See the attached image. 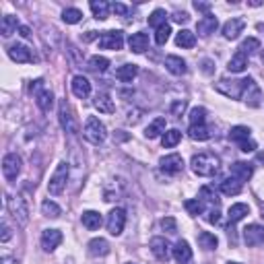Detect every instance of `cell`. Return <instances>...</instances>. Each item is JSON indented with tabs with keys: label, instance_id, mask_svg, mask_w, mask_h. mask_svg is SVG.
Returning a JSON list of instances; mask_svg holds the SVG:
<instances>
[{
	"label": "cell",
	"instance_id": "cell-1",
	"mask_svg": "<svg viewBox=\"0 0 264 264\" xmlns=\"http://www.w3.org/2000/svg\"><path fill=\"white\" fill-rule=\"evenodd\" d=\"M190 165H192V172H194L196 176H200V178H211V176H215V174L219 172L221 161H219V157L213 155V153H200V155H194V157H192Z\"/></svg>",
	"mask_w": 264,
	"mask_h": 264
},
{
	"label": "cell",
	"instance_id": "cell-2",
	"mask_svg": "<svg viewBox=\"0 0 264 264\" xmlns=\"http://www.w3.org/2000/svg\"><path fill=\"white\" fill-rule=\"evenodd\" d=\"M83 137H85L87 143H91V145H101V143L105 141V137H107L105 124H103L99 118H95V116L87 118L85 128H83Z\"/></svg>",
	"mask_w": 264,
	"mask_h": 264
},
{
	"label": "cell",
	"instance_id": "cell-3",
	"mask_svg": "<svg viewBox=\"0 0 264 264\" xmlns=\"http://www.w3.org/2000/svg\"><path fill=\"white\" fill-rule=\"evenodd\" d=\"M7 206L19 225L29 223V206H27V200L23 196H7Z\"/></svg>",
	"mask_w": 264,
	"mask_h": 264
},
{
	"label": "cell",
	"instance_id": "cell-4",
	"mask_svg": "<svg viewBox=\"0 0 264 264\" xmlns=\"http://www.w3.org/2000/svg\"><path fill=\"white\" fill-rule=\"evenodd\" d=\"M66 182H68V163L66 161H60L58 167H56V172L52 174V178L48 182V192L54 194V196L62 194L64 188H66Z\"/></svg>",
	"mask_w": 264,
	"mask_h": 264
},
{
	"label": "cell",
	"instance_id": "cell-5",
	"mask_svg": "<svg viewBox=\"0 0 264 264\" xmlns=\"http://www.w3.org/2000/svg\"><path fill=\"white\" fill-rule=\"evenodd\" d=\"M215 89H217L219 93H223V95L231 97V99H241L243 89H246V79H241V81H229V79H221V81L215 85Z\"/></svg>",
	"mask_w": 264,
	"mask_h": 264
},
{
	"label": "cell",
	"instance_id": "cell-6",
	"mask_svg": "<svg viewBox=\"0 0 264 264\" xmlns=\"http://www.w3.org/2000/svg\"><path fill=\"white\" fill-rule=\"evenodd\" d=\"M21 157L17 155V153H9V155H5V159H3V174H5V178L9 180V182H13V180H17V176L21 174Z\"/></svg>",
	"mask_w": 264,
	"mask_h": 264
},
{
	"label": "cell",
	"instance_id": "cell-7",
	"mask_svg": "<svg viewBox=\"0 0 264 264\" xmlns=\"http://www.w3.org/2000/svg\"><path fill=\"white\" fill-rule=\"evenodd\" d=\"M107 231L111 235H120L124 231V225H126V211L124 209H114L109 215H107Z\"/></svg>",
	"mask_w": 264,
	"mask_h": 264
},
{
	"label": "cell",
	"instance_id": "cell-8",
	"mask_svg": "<svg viewBox=\"0 0 264 264\" xmlns=\"http://www.w3.org/2000/svg\"><path fill=\"white\" fill-rule=\"evenodd\" d=\"M124 35L122 31H103L99 35V48L101 50H122Z\"/></svg>",
	"mask_w": 264,
	"mask_h": 264
},
{
	"label": "cell",
	"instance_id": "cell-9",
	"mask_svg": "<svg viewBox=\"0 0 264 264\" xmlns=\"http://www.w3.org/2000/svg\"><path fill=\"white\" fill-rule=\"evenodd\" d=\"M241 99L250 105V107H258L262 101V91H260V87L254 83V79H246V89H243V95H241Z\"/></svg>",
	"mask_w": 264,
	"mask_h": 264
},
{
	"label": "cell",
	"instance_id": "cell-10",
	"mask_svg": "<svg viewBox=\"0 0 264 264\" xmlns=\"http://www.w3.org/2000/svg\"><path fill=\"white\" fill-rule=\"evenodd\" d=\"M159 165H161V169H163L165 174H169V176H176V174H180V172L184 169V159H182L178 153H172V155H165V157H161Z\"/></svg>",
	"mask_w": 264,
	"mask_h": 264
},
{
	"label": "cell",
	"instance_id": "cell-11",
	"mask_svg": "<svg viewBox=\"0 0 264 264\" xmlns=\"http://www.w3.org/2000/svg\"><path fill=\"white\" fill-rule=\"evenodd\" d=\"M60 124H62V128L68 132V135H77L79 132V124H77L70 107L66 105V101L60 103Z\"/></svg>",
	"mask_w": 264,
	"mask_h": 264
},
{
	"label": "cell",
	"instance_id": "cell-12",
	"mask_svg": "<svg viewBox=\"0 0 264 264\" xmlns=\"http://www.w3.org/2000/svg\"><path fill=\"white\" fill-rule=\"evenodd\" d=\"M9 56H11V60H15V62H19V64H27V62H33V60H35L33 52H31L27 46H21V44L11 46V48H9Z\"/></svg>",
	"mask_w": 264,
	"mask_h": 264
},
{
	"label": "cell",
	"instance_id": "cell-13",
	"mask_svg": "<svg viewBox=\"0 0 264 264\" xmlns=\"http://www.w3.org/2000/svg\"><path fill=\"white\" fill-rule=\"evenodd\" d=\"M243 239L248 246H260L264 241V227L258 223H252L243 229Z\"/></svg>",
	"mask_w": 264,
	"mask_h": 264
},
{
	"label": "cell",
	"instance_id": "cell-14",
	"mask_svg": "<svg viewBox=\"0 0 264 264\" xmlns=\"http://www.w3.org/2000/svg\"><path fill=\"white\" fill-rule=\"evenodd\" d=\"M151 252L155 254L157 260L167 262V258H169V254H172V246H169L167 239H163V237H153V239H151Z\"/></svg>",
	"mask_w": 264,
	"mask_h": 264
},
{
	"label": "cell",
	"instance_id": "cell-15",
	"mask_svg": "<svg viewBox=\"0 0 264 264\" xmlns=\"http://www.w3.org/2000/svg\"><path fill=\"white\" fill-rule=\"evenodd\" d=\"M174 258L178 264H192V248L186 239H180L174 246Z\"/></svg>",
	"mask_w": 264,
	"mask_h": 264
},
{
	"label": "cell",
	"instance_id": "cell-16",
	"mask_svg": "<svg viewBox=\"0 0 264 264\" xmlns=\"http://www.w3.org/2000/svg\"><path fill=\"white\" fill-rule=\"evenodd\" d=\"M60 241H62V233L58 229H46L42 233V248L46 252H54L60 246Z\"/></svg>",
	"mask_w": 264,
	"mask_h": 264
},
{
	"label": "cell",
	"instance_id": "cell-17",
	"mask_svg": "<svg viewBox=\"0 0 264 264\" xmlns=\"http://www.w3.org/2000/svg\"><path fill=\"white\" fill-rule=\"evenodd\" d=\"M70 87H72L74 97H79V99H85V97H89V93H91V83H89V79L83 77V74H77V77L72 79Z\"/></svg>",
	"mask_w": 264,
	"mask_h": 264
},
{
	"label": "cell",
	"instance_id": "cell-18",
	"mask_svg": "<svg viewBox=\"0 0 264 264\" xmlns=\"http://www.w3.org/2000/svg\"><path fill=\"white\" fill-rule=\"evenodd\" d=\"M128 46L135 54H143L147 48H149V35L139 31V33H132L130 40H128Z\"/></svg>",
	"mask_w": 264,
	"mask_h": 264
},
{
	"label": "cell",
	"instance_id": "cell-19",
	"mask_svg": "<svg viewBox=\"0 0 264 264\" xmlns=\"http://www.w3.org/2000/svg\"><path fill=\"white\" fill-rule=\"evenodd\" d=\"M217 27H219V21H217V17H213V15L202 17V19L198 21V25H196V29H198V33H200L202 37H209L211 33H215Z\"/></svg>",
	"mask_w": 264,
	"mask_h": 264
},
{
	"label": "cell",
	"instance_id": "cell-20",
	"mask_svg": "<svg viewBox=\"0 0 264 264\" xmlns=\"http://www.w3.org/2000/svg\"><path fill=\"white\" fill-rule=\"evenodd\" d=\"M243 27H246V23H243L241 19H229V21L223 25V35H225V40H235V37H239V33L243 31Z\"/></svg>",
	"mask_w": 264,
	"mask_h": 264
},
{
	"label": "cell",
	"instance_id": "cell-21",
	"mask_svg": "<svg viewBox=\"0 0 264 264\" xmlns=\"http://www.w3.org/2000/svg\"><path fill=\"white\" fill-rule=\"evenodd\" d=\"M93 105H95L101 114H114V109H116L114 99H111V97H109V93H105V91H101V93H97V95H95Z\"/></svg>",
	"mask_w": 264,
	"mask_h": 264
},
{
	"label": "cell",
	"instance_id": "cell-22",
	"mask_svg": "<svg viewBox=\"0 0 264 264\" xmlns=\"http://www.w3.org/2000/svg\"><path fill=\"white\" fill-rule=\"evenodd\" d=\"M252 174H254V167H252L250 163L237 161V163H233V165H231V176H233V178H237L239 182L250 180V178H252Z\"/></svg>",
	"mask_w": 264,
	"mask_h": 264
},
{
	"label": "cell",
	"instance_id": "cell-23",
	"mask_svg": "<svg viewBox=\"0 0 264 264\" xmlns=\"http://www.w3.org/2000/svg\"><path fill=\"white\" fill-rule=\"evenodd\" d=\"M165 68L172 72V74H176V77H182V74H186V62L180 58V56H167L165 58Z\"/></svg>",
	"mask_w": 264,
	"mask_h": 264
},
{
	"label": "cell",
	"instance_id": "cell-24",
	"mask_svg": "<svg viewBox=\"0 0 264 264\" xmlns=\"http://www.w3.org/2000/svg\"><path fill=\"white\" fill-rule=\"evenodd\" d=\"M19 27L21 25H19L17 17H13V15H5L3 21H0V33H3V37H11Z\"/></svg>",
	"mask_w": 264,
	"mask_h": 264
},
{
	"label": "cell",
	"instance_id": "cell-25",
	"mask_svg": "<svg viewBox=\"0 0 264 264\" xmlns=\"http://www.w3.org/2000/svg\"><path fill=\"white\" fill-rule=\"evenodd\" d=\"M87 248H89V254H91V256H107V254H109V243H107L103 237L91 239V241L87 243Z\"/></svg>",
	"mask_w": 264,
	"mask_h": 264
},
{
	"label": "cell",
	"instance_id": "cell-26",
	"mask_svg": "<svg viewBox=\"0 0 264 264\" xmlns=\"http://www.w3.org/2000/svg\"><path fill=\"white\" fill-rule=\"evenodd\" d=\"M35 103H37V107H40L42 111H50V109L54 107V93H52L50 89L40 91V93L35 95Z\"/></svg>",
	"mask_w": 264,
	"mask_h": 264
},
{
	"label": "cell",
	"instance_id": "cell-27",
	"mask_svg": "<svg viewBox=\"0 0 264 264\" xmlns=\"http://www.w3.org/2000/svg\"><path fill=\"white\" fill-rule=\"evenodd\" d=\"M165 132V118H155L149 126H147V130H145V137L147 139H157V137H161Z\"/></svg>",
	"mask_w": 264,
	"mask_h": 264
},
{
	"label": "cell",
	"instance_id": "cell-28",
	"mask_svg": "<svg viewBox=\"0 0 264 264\" xmlns=\"http://www.w3.org/2000/svg\"><path fill=\"white\" fill-rule=\"evenodd\" d=\"M246 215H250V206L248 204H243V202H237V204H233L231 209H229V223L231 225H235V223H239Z\"/></svg>",
	"mask_w": 264,
	"mask_h": 264
},
{
	"label": "cell",
	"instance_id": "cell-29",
	"mask_svg": "<svg viewBox=\"0 0 264 264\" xmlns=\"http://www.w3.org/2000/svg\"><path fill=\"white\" fill-rule=\"evenodd\" d=\"M139 74V66L137 64H122L118 70H116V77L122 81V83H130Z\"/></svg>",
	"mask_w": 264,
	"mask_h": 264
},
{
	"label": "cell",
	"instance_id": "cell-30",
	"mask_svg": "<svg viewBox=\"0 0 264 264\" xmlns=\"http://www.w3.org/2000/svg\"><path fill=\"white\" fill-rule=\"evenodd\" d=\"M221 192L227 194V196H235V194L241 192V182L231 176V178H227V180L221 182Z\"/></svg>",
	"mask_w": 264,
	"mask_h": 264
},
{
	"label": "cell",
	"instance_id": "cell-31",
	"mask_svg": "<svg viewBox=\"0 0 264 264\" xmlns=\"http://www.w3.org/2000/svg\"><path fill=\"white\" fill-rule=\"evenodd\" d=\"M83 225H85L87 229H91V231L99 229V227H101V215H99L97 211H85V213H83Z\"/></svg>",
	"mask_w": 264,
	"mask_h": 264
},
{
	"label": "cell",
	"instance_id": "cell-32",
	"mask_svg": "<svg viewBox=\"0 0 264 264\" xmlns=\"http://www.w3.org/2000/svg\"><path fill=\"white\" fill-rule=\"evenodd\" d=\"M109 9H111V7L105 3V0H93V3H91V11H93L95 19H99V21H105V19H107Z\"/></svg>",
	"mask_w": 264,
	"mask_h": 264
},
{
	"label": "cell",
	"instance_id": "cell-33",
	"mask_svg": "<svg viewBox=\"0 0 264 264\" xmlns=\"http://www.w3.org/2000/svg\"><path fill=\"white\" fill-rule=\"evenodd\" d=\"M188 135H190V139H194V141H206V139H211V128H209L206 124L190 126Z\"/></svg>",
	"mask_w": 264,
	"mask_h": 264
},
{
	"label": "cell",
	"instance_id": "cell-34",
	"mask_svg": "<svg viewBox=\"0 0 264 264\" xmlns=\"http://www.w3.org/2000/svg\"><path fill=\"white\" fill-rule=\"evenodd\" d=\"M176 44L180 46V48H194L196 46V37H194V33L192 31H188V29H182L178 35H176Z\"/></svg>",
	"mask_w": 264,
	"mask_h": 264
},
{
	"label": "cell",
	"instance_id": "cell-35",
	"mask_svg": "<svg viewBox=\"0 0 264 264\" xmlns=\"http://www.w3.org/2000/svg\"><path fill=\"white\" fill-rule=\"evenodd\" d=\"M227 68H229V72H243V70L248 68V58H246L241 52H237V54L229 60Z\"/></svg>",
	"mask_w": 264,
	"mask_h": 264
},
{
	"label": "cell",
	"instance_id": "cell-36",
	"mask_svg": "<svg viewBox=\"0 0 264 264\" xmlns=\"http://www.w3.org/2000/svg\"><path fill=\"white\" fill-rule=\"evenodd\" d=\"M180 141H182V132H180V130H176V128H172V130H167L165 135H163L161 145H163L165 149H172V147H176Z\"/></svg>",
	"mask_w": 264,
	"mask_h": 264
},
{
	"label": "cell",
	"instance_id": "cell-37",
	"mask_svg": "<svg viewBox=\"0 0 264 264\" xmlns=\"http://www.w3.org/2000/svg\"><path fill=\"white\" fill-rule=\"evenodd\" d=\"M229 139L235 141L237 145L243 143V141H248L250 139V128L248 126H233L231 132H229Z\"/></svg>",
	"mask_w": 264,
	"mask_h": 264
},
{
	"label": "cell",
	"instance_id": "cell-38",
	"mask_svg": "<svg viewBox=\"0 0 264 264\" xmlns=\"http://www.w3.org/2000/svg\"><path fill=\"white\" fill-rule=\"evenodd\" d=\"M198 243H200V248H204V250H217V246H219V239H217L213 233H209V231H202V233L198 235Z\"/></svg>",
	"mask_w": 264,
	"mask_h": 264
},
{
	"label": "cell",
	"instance_id": "cell-39",
	"mask_svg": "<svg viewBox=\"0 0 264 264\" xmlns=\"http://www.w3.org/2000/svg\"><path fill=\"white\" fill-rule=\"evenodd\" d=\"M258 50H260V42H258L256 37H248V40H243V42H241V46H239V52H241L243 56L256 54Z\"/></svg>",
	"mask_w": 264,
	"mask_h": 264
},
{
	"label": "cell",
	"instance_id": "cell-40",
	"mask_svg": "<svg viewBox=\"0 0 264 264\" xmlns=\"http://www.w3.org/2000/svg\"><path fill=\"white\" fill-rule=\"evenodd\" d=\"M42 213H44L46 217H50V219H58V217L62 215V209H60L56 202H52V200H44V202H42Z\"/></svg>",
	"mask_w": 264,
	"mask_h": 264
},
{
	"label": "cell",
	"instance_id": "cell-41",
	"mask_svg": "<svg viewBox=\"0 0 264 264\" xmlns=\"http://www.w3.org/2000/svg\"><path fill=\"white\" fill-rule=\"evenodd\" d=\"M107 66H109V60L103 56H91L89 58V68L95 72H103V70H107Z\"/></svg>",
	"mask_w": 264,
	"mask_h": 264
},
{
	"label": "cell",
	"instance_id": "cell-42",
	"mask_svg": "<svg viewBox=\"0 0 264 264\" xmlns=\"http://www.w3.org/2000/svg\"><path fill=\"white\" fill-rule=\"evenodd\" d=\"M184 206H186V211L190 213V215H202V211H204V202L200 200V198H190V200H186L184 202Z\"/></svg>",
	"mask_w": 264,
	"mask_h": 264
},
{
	"label": "cell",
	"instance_id": "cell-43",
	"mask_svg": "<svg viewBox=\"0 0 264 264\" xmlns=\"http://www.w3.org/2000/svg\"><path fill=\"white\" fill-rule=\"evenodd\" d=\"M81 19H83V13H81L79 9H66V11L62 13V21L68 23V25H74V23H79Z\"/></svg>",
	"mask_w": 264,
	"mask_h": 264
},
{
	"label": "cell",
	"instance_id": "cell-44",
	"mask_svg": "<svg viewBox=\"0 0 264 264\" xmlns=\"http://www.w3.org/2000/svg\"><path fill=\"white\" fill-rule=\"evenodd\" d=\"M165 19H167L165 11H163V9H157V11H153V13H151V17H149V25L159 29L161 25H165Z\"/></svg>",
	"mask_w": 264,
	"mask_h": 264
},
{
	"label": "cell",
	"instance_id": "cell-45",
	"mask_svg": "<svg viewBox=\"0 0 264 264\" xmlns=\"http://www.w3.org/2000/svg\"><path fill=\"white\" fill-rule=\"evenodd\" d=\"M204 118H206V109H204V107H194V109L190 111V126L204 124Z\"/></svg>",
	"mask_w": 264,
	"mask_h": 264
},
{
	"label": "cell",
	"instance_id": "cell-46",
	"mask_svg": "<svg viewBox=\"0 0 264 264\" xmlns=\"http://www.w3.org/2000/svg\"><path fill=\"white\" fill-rule=\"evenodd\" d=\"M169 33H172V27L165 23V25H161L159 29H157V33H155V42L159 44V46H163L167 40H169Z\"/></svg>",
	"mask_w": 264,
	"mask_h": 264
},
{
	"label": "cell",
	"instance_id": "cell-47",
	"mask_svg": "<svg viewBox=\"0 0 264 264\" xmlns=\"http://www.w3.org/2000/svg\"><path fill=\"white\" fill-rule=\"evenodd\" d=\"M161 229H163V231H167V233H176V231H178V223H176V219H174V217H165V219H161Z\"/></svg>",
	"mask_w": 264,
	"mask_h": 264
},
{
	"label": "cell",
	"instance_id": "cell-48",
	"mask_svg": "<svg viewBox=\"0 0 264 264\" xmlns=\"http://www.w3.org/2000/svg\"><path fill=\"white\" fill-rule=\"evenodd\" d=\"M200 194L204 196V200H209L213 206H219V198H217V194H213V190L211 188H202L200 190Z\"/></svg>",
	"mask_w": 264,
	"mask_h": 264
},
{
	"label": "cell",
	"instance_id": "cell-49",
	"mask_svg": "<svg viewBox=\"0 0 264 264\" xmlns=\"http://www.w3.org/2000/svg\"><path fill=\"white\" fill-rule=\"evenodd\" d=\"M184 109H186V101H176L174 105H172V116H176V118H180L182 114H184Z\"/></svg>",
	"mask_w": 264,
	"mask_h": 264
},
{
	"label": "cell",
	"instance_id": "cell-50",
	"mask_svg": "<svg viewBox=\"0 0 264 264\" xmlns=\"http://www.w3.org/2000/svg\"><path fill=\"white\" fill-rule=\"evenodd\" d=\"M239 149H241L243 153H252V151H256V143H254L252 139H248V141L239 143Z\"/></svg>",
	"mask_w": 264,
	"mask_h": 264
},
{
	"label": "cell",
	"instance_id": "cell-51",
	"mask_svg": "<svg viewBox=\"0 0 264 264\" xmlns=\"http://www.w3.org/2000/svg\"><path fill=\"white\" fill-rule=\"evenodd\" d=\"M219 219H221L219 206H213V209L209 211V217H206V221H209V223H219Z\"/></svg>",
	"mask_w": 264,
	"mask_h": 264
},
{
	"label": "cell",
	"instance_id": "cell-52",
	"mask_svg": "<svg viewBox=\"0 0 264 264\" xmlns=\"http://www.w3.org/2000/svg\"><path fill=\"white\" fill-rule=\"evenodd\" d=\"M194 9L200 11V13H204V17L211 15V5L209 3H194Z\"/></svg>",
	"mask_w": 264,
	"mask_h": 264
},
{
	"label": "cell",
	"instance_id": "cell-53",
	"mask_svg": "<svg viewBox=\"0 0 264 264\" xmlns=\"http://www.w3.org/2000/svg\"><path fill=\"white\" fill-rule=\"evenodd\" d=\"M174 21H178V23H188V21H190V17H188V13L178 11V13H174Z\"/></svg>",
	"mask_w": 264,
	"mask_h": 264
},
{
	"label": "cell",
	"instance_id": "cell-54",
	"mask_svg": "<svg viewBox=\"0 0 264 264\" xmlns=\"http://www.w3.org/2000/svg\"><path fill=\"white\" fill-rule=\"evenodd\" d=\"M29 91H31V93H35V95H37L40 91H44V81H42V79L33 81V83H31V87H29Z\"/></svg>",
	"mask_w": 264,
	"mask_h": 264
},
{
	"label": "cell",
	"instance_id": "cell-55",
	"mask_svg": "<svg viewBox=\"0 0 264 264\" xmlns=\"http://www.w3.org/2000/svg\"><path fill=\"white\" fill-rule=\"evenodd\" d=\"M111 11H114L116 15H122V17H124V15H128V9H126L124 5H120V3H116V5H111Z\"/></svg>",
	"mask_w": 264,
	"mask_h": 264
},
{
	"label": "cell",
	"instance_id": "cell-56",
	"mask_svg": "<svg viewBox=\"0 0 264 264\" xmlns=\"http://www.w3.org/2000/svg\"><path fill=\"white\" fill-rule=\"evenodd\" d=\"M0 239H3L5 243L11 239V227H9L7 223H3V235H0Z\"/></svg>",
	"mask_w": 264,
	"mask_h": 264
},
{
	"label": "cell",
	"instance_id": "cell-57",
	"mask_svg": "<svg viewBox=\"0 0 264 264\" xmlns=\"http://www.w3.org/2000/svg\"><path fill=\"white\" fill-rule=\"evenodd\" d=\"M202 72H206V74L213 72V62L211 60H202Z\"/></svg>",
	"mask_w": 264,
	"mask_h": 264
},
{
	"label": "cell",
	"instance_id": "cell-58",
	"mask_svg": "<svg viewBox=\"0 0 264 264\" xmlns=\"http://www.w3.org/2000/svg\"><path fill=\"white\" fill-rule=\"evenodd\" d=\"M19 35H21V37H29V35H31V29L25 27V25H21V27H19Z\"/></svg>",
	"mask_w": 264,
	"mask_h": 264
},
{
	"label": "cell",
	"instance_id": "cell-59",
	"mask_svg": "<svg viewBox=\"0 0 264 264\" xmlns=\"http://www.w3.org/2000/svg\"><path fill=\"white\" fill-rule=\"evenodd\" d=\"M95 37H97V31H89V33H87L83 40H85V42H91V40H95Z\"/></svg>",
	"mask_w": 264,
	"mask_h": 264
},
{
	"label": "cell",
	"instance_id": "cell-60",
	"mask_svg": "<svg viewBox=\"0 0 264 264\" xmlns=\"http://www.w3.org/2000/svg\"><path fill=\"white\" fill-rule=\"evenodd\" d=\"M248 5H250V7H260L262 3H260V0H250V3H248Z\"/></svg>",
	"mask_w": 264,
	"mask_h": 264
},
{
	"label": "cell",
	"instance_id": "cell-61",
	"mask_svg": "<svg viewBox=\"0 0 264 264\" xmlns=\"http://www.w3.org/2000/svg\"><path fill=\"white\" fill-rule=\"evenodd\" d=\"M258 159H260V161H264V153H260V155H258Z\"/></svg>",
	"mask_w": 264,
	"mask_h": 264
},
{
	"label": "cell",
	"instance_id": "cell-62",
	"mask_svg": "<svg viewBox=\"0 0 264 264\" xmlns=\"http://www.w3.org/2000/svg\"><path fill=\"white\" fill-rule=\"evenodd\" d=\"M227 264H239V262H227Z\"/></svg>",
	"mask_w": 264,
	"mask_h": 264
},
{
	"label": "cell",
	"instance_id": "cell-63",
	"mask_svg": "<svg viewBox=\"0 0 264 264\" xmlns=\"http://www.w3.org/2000/svg\"><path fill=\"white\" fill-rule=\"evenodd\" d=\"M262 60H264V56H262Z\"/></svg>",
	"mask_w": 264,
	"mask_h": 264
}]
</instances>
